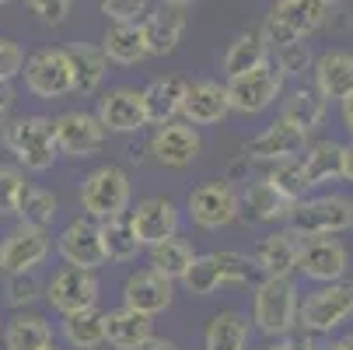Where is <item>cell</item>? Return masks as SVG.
I'll return each instance as SVG.
<instances>
[{
	"instance_id": "obj_4",
	"label": "cell",
	"mask_w": 353,
	"mask_h": 350,
	"mask_svg": "<svg viewBox=\"0 0 353 350\" xmlns=\"http://www.w3.org/2000/svg\"><path fill=\"white\" fill-rule=\"evenodd\" d=\"M350 319H353V284L350 280L319 284L308 298H301V305H297V329L308 333V336L332 333Z\"/></svg>"
},
{
	"instance_id": "obj_39",
	"label": "cell",
	"mask_w": 353,
	"mask_h": 350,
	"mask_svg": "<svg viewBox=\"0 0 353 350\" xmlns=\"http://www.w3.org/2000/svg\"><path fill=\"white\" fill-rule=\"evenodd\" d=\"M179 284H182L185 294H192V298H210V294H217V291L224 287L214 256H196V260L189 263V270L182 273Z\"/></svg>"
},
{
	"instance_id": "obj_54",
	"label": "cell",
	"mask_w": 353,
	"mask_h": 350,
	"mask_svg": "<svg viewBox=\"0 0 353 350\" xmlns=\"http://www.w3.org/2000/svg\"><path fill=\"white\" fill-rule=\"evenodd\" d=\"M322 4H325V8H336V4H343V0H322Z\"/></svg>"
},
{
	"instance_id": "obj_1",
	"label": "cell",
	"mask_w": 353,
	"mask_h": 350,
	"mask_svg": "<svg viewBox=\"0 0 353 350\" xmlns=\"http://www.w3.org/2000/svg\"><path fill=\"white\" fill-rule=\"evenodd\" d=\"M4 144L14 155V165L21 172H49L57 165V140H53V119L49 116H14L4 123Z\"/></svg>"
},
{
	"instance_id": "obj_28",
	"label": "cell",
	"mask_w": 353,
	"mask_h": 350,
	"mask_svg": "<svg viewBox=\"0 0 353 350\" xmlns=\"http://www.w3.org/2000/svg\"><path fill=\"white\" fill-rule=\"evenodd\" d=\"M102 53L109 64L119 67H137L147 60V42L140 21H109L105 39H102Z\"/></svg>"
},
{
	"instance_id": "obj_29",
	"label": "cell",
	"mask_w": 353,
	"mask_h": 350,
	"mask_svg": "<svg viewBox=\"0 0 353 350\" xmlns=\"http://www.w3.org/2000/svg\"><path fill=\"white\" fill-rule=\"evenodd\" d=\"M67 57H70V74H74V91L77 95H94L98 88H102V81L109 74V60L102 53V46L70 42Z\"/></svg>"
},
{
	"instance_id": "obj_14",
	"label": "cell",
	"mask_w": 353,
	"mask_h": 350,
	"mask_svg": "<svg viewBox=\"0 0 353 350\" xmlns=\"http://www.w3.org/2000/svg\"><path fill=\"white\" fill-rule=\"evenodd\" d=\"M308 147V133H301L297 126H290L287 119H273L263 133H256L252 140H245L241 155L245 162H263V165H273V162H287V158H301Z\"/></svg>"
},
{
	"instance_id": "obj_42",
	"label": "cell",
	"mask_w": 353,
	"mask_h": 350,
	"mask_svg": "<svg viewBox=\"0 0 353 350\" xmlns=\"http://www.w3.org/2000/svg\"><path fill=\"white\" fill-rule=\"evenodd\" d=\"M210 256H214V263H217L224 284H248V280H256V277H259L256 263H252V256H245V253L224 249V253H210Z\"/></svg>"
},
{
	"instance_id": "obj_10",
	"label": "cell",
	"mask_w": 353,
	"mask_h": 350,
	"mask_svg": "<svg viewBox=\"0 0 353 350\" xmlns=\"http://www.w3.org/2000/svg\"><path fill=\"white\" fill-rule=\"evenodd\" d=\"M185 211H189L196 228L221 231V228L238 221V193L224 179L221 182H199L185 196Z\"/></svg>"
},
{
	"instance_id": "obj_52",
	"label": "cell",
	"mask_w": 353,
	"mask_h": 350,
	"mask_svg": "<svg viewBox=\"0 0 353 350\" xmlns=\"http://www.w3.org/2000/svg\"><path fill=\"white\" fill-rule=\"evenodd\" d=\"M336 343H339V350H353V329H350L343 340H336Z\"/></svg>"
},
{
	"instance_id": "obj_23",
	"label": "cell",
	"mask_w": 353,
	"mask_h": 350,
	"mask_svg": "<svg viewBox=\"0 0 353 350\" xmlns=\"http://www.w3.org/2000/svg\"><path fill=\"white\" fill-rule=\"evenodd\" d=\"M140 28H143V42H147V57H172L185 35V14H182V8L165 4L158 11H147Z\"/></svg>"
},
{
	"instance_id": "obj_22",
	"label": "cell",
	"mask_w": 353,
	"mask_h": 350,
	"mask_svg": "<svg viewBox=\"0 0 353 350\" xmlns=\"http://www.w3.org/2000/svg\"><path fill=\"white\" fill-rule=\"evenodd\" d=\"M287 214H290V200H283L263 175L252 179L238 193V217L252 224H276V221H287Z\"/></svg>"
},
{
	"instance_id": "obj_58",
	"label": "cell",
	"mask_w": 353,
	"mask_h": 350,
	"mask_svg": "<svg viewBox=\"0 0 353 350\" xmlns=\"http://www.w3.org/2000/svg\"><path fill=\"white\" fill-rule=\"evenodd\" d=\"M46 350H60V347H46Z\"/></svg>"
},
{
	"instance_id": "obj_60",
	"label": "cell",
	"mask_w": 353,
	"mask_h": 350,
	"mask_svg": "<svg viewBox=\"0 0 353 350\" xmlns=\"http://www.w3.org/2000/svg\"><path fill=\"white\" fill-rule=\"evenodd\" d=\"M350 204H353V200H350Z\"/></svg>"
},
{
	"instance_id": "obj_41",
	"label": "cell",
	"mask_w": 353,
	"mask_h": 350,
	"mask_svg": "<svg viewBox=\"0 0 353 350\" xmlns=\"http://www.w3.org/2000/svg\"><path fill=\"white\" fill-rule=\"evenodd\" d=\"M28 189V179L18 165H0V217H14Z\"/></svg>"
},
{
	"instance_id": "obj_7",
	"label": "cell",
	"mask_w": 353,
	"mask_h": 350,
	"mask_svg": "<svg viewBox=\"0 0 353 350\" xmlns=\"http://www.w3.org/2000/svg\"><path fill=\"white\" fill-rule=\"evenodd\" d=\"M21 77H25L28 95L42 98V102L74 95L70 57H67V49H60V46H46V49H35L32 57H25Z\"/></svg>"
},
{
	"instance_id": "obj_34",
	"label": "cell",
	"mask_w": 353,
	"mask_h": 350,
	"mask_svg": "<svg viewBox=\"0 0 353 350\" xmlns=\"http://www.w3.org/2000/svg\"><path fill=\"white\" fill-rule=\"evenodd\" d=\"M98 228H102L105 263H130V260H137V253L143 249V245L137 242L130 211H126V214H116V217H105V221H98Z\"/></svg>"
},
{
	"instance_id": "obj_38",
	"label": "cell",
	"mask_w": 353,
	"mask_h": 350,
	"mask_svg": "<svg viewBox=\"0 0 353 350\" xmlns=\"http://www.w3.org/2000/svg\"><path fill=\"white\" fill-rule=\"evenodd\" d=\"M283 200H290V204H297L301 196L308 193V179H305V168H301V158H287V162H273L263 175Z\"/></svg>"
},
{
	"instance_id": "obj_40",
	"label": "cell",
	"mask_w": 353,
	"mask_h": 350,
	"mask_svg": "<svg viewBox=\"0 0 353 350\" xmlns=\"http://www.w3.org/2000/svg\"><path fill=\"white\" fill-rule=\"evenodd\" d=\"M42 298V280L35 273H8V284H4V302L8 309L14 312H25L32 309Z\"/></svg>"
},
{
	"instance_id": "obj_47",
	"label": "cell",
	"mask_w": 353,
	"mask_h": 350,
	"mask_svg": "<svg viewBox=\"0 0 353 350\" xmlns=\"http://www.w3.org/2000/svg\"><path fill=\"white\" fill-rule=\"evenodd\" d=\"M263 350H315V340L308 333H287V336H276L270 347Z\"/></svg>"
},
{
	"instance_id": "obj_43",
	"label": "cell",
	"mask_w": 353,
	"mask_h": 350,
	"mask_svg": "<svg viewBox=\"0 0 353 350\" xmlns=\"http://www.w3.org/2000/svg\"><path fill=\"white\" fill-rule=\"evenodd\" d=\"M276 67H280V74L283 77H301L305 70H312V49L305 46V42H290V46H280L276 49V60H273Z\"/></svg>"
},
{
	"instance_id": "obj_27",
	"label": "cell",
	"mask_w": 353,
	"mask_h": 350,
	"mask_svg": "<svg viewBox=\"0 0 353 350\" xmlns=\"http://www.w3.org/2000/svg\"><path fill=\"white\" fill-rule=\"evenodd\" d=\"M0 340H4L8 350H46V347H53V326H49L46 315L25 309L4 322Z\"/></svg>"
},
{
	"instance_id": "obj_15",
	"label": "cell",
	"mask_w": 353,
	"mask_h": 350,
	"mask_svg": "<svg viewBox=\"0 0 353 350\" xmlns=\"http://www.w3.org/2000/svg\"><path fill=\"white\" fill-rule=\"evenodd\" d=\"M150 155H154V162L161 168H189L203 155V137H199L196 126L172 119V123L154 130V137H150Z\"/></svg>"
},
{
	"instance_id": "obj_33",
	"label": "cell",
	"mask_w": 353,
	"mask_h": 350,
	"mask_svg": "<svg viewBox=\"0 0 353 350\" xmlns=\"http://www.w3.org/2000/svg\"><path fill=\"white\" fill-rule=\"evenodd\" d=\"M248 333H252L248 319L238 309H224V312H217L207 322L203 350H245L248 347Z\"/></svg>"
},
{
	"instance_id": "obj_50",
	"label": "cell",
	"mask_w": 353,
	"mask_h": 350,
	"mask_svg": "<svg viewBox=\"0 0 353 350\" xmlns=\"http://www.w3.org/2000/svg\"><path fill=\"white\" fill-rule=\"evenodd\" d=\"M339 106H343V126H346V130H350V137H353V91L343 98Z\"/></svg>"
},
{
	"instance_id": "obj_13",
	"label": "cell",
	"mask_w": 353,
	"mask_h": 350,
	"mask_svg": "<svg viewBox=\"0 0 353 350\" xmlns=\"http://www.w3.org/2000/svg\"><path fill=\"white\" fill-rule=\"evenodd\" d=\"M350 270V253L339 238H301L297 273H305L315 284H336Z\"/></svg>"
},
{
	"instance_id": "obj_35",
	"label": "cell",
	"mask_w": 353,
	"mask_h": 350,
	"mask_svg": "<svg viewBox=\"0 0 353 350\" xmlns=\"http://www.w3.org/2000/svg\"><path fill=\"white\" fill-rule=\"evenodd\" d=\"M147 260H150V270H154V273H161V277H168L172 284H179L182 273L189 270V263L196 260V253H192V245H189L185 238L172 235V238H165V242H158V245H150V249H147Z\"/></svg>"
},
{
	"instance_id": "obj_49",
	"label": "cell",
	"mask_w": 353,
	"mask_h": 350,
	"mask_svg": "<svg viewBox=\"0 0 353 350\" xmlns=\"http://www.w3.org/2000/svg\"><path fill=\"white\" fill-rule=\"evenodd\" d=\"M137 350H182L175 340H165V336H150L143 347H137Z\"/></svg>"
},
{
	"instance_id": "obj_21",
	"label": "cell",
	"mask_w": 353,
	"mask_h": 350,
	"mask_svg": "<svg viewBox=\"0 0 353 350\" xmlns=\"http://www.w3.org/2000/svg\"><path fill=\"white\" fill-rule=\"evenodd\" d=\"M231 106H228V91L221 81H189L185 95H182V123L189 126H214L221 119H228Z\"/></svg>"
},
{
	"instance_id": "obj_45",
	"label": "cell",
	"mask_w": 353,
	"mask_h": 350,
	"mask_svg": "<svg viewBox=\"0 0 353 350\" xmlns=\"http://www.w3.org/2000/svg\"><path fill=\"white\" fill-rule=\"evenodd\" d=\"M25 67V49L14 42V39H4L0 35V81L11 84Z\"/></svg>"
},
{
	"instance_id": "obj_11",
	"label": "cell",
	"mask_w": 353,
	"mask_h": 350,
	"mask_svg": "<svg viewBox=\"0 0 353 350\" xmlns=\"http://www.w3.org/2000/svg\"><path fill=\"white\" fill-rule=\"evenodd\" d=\"M98 273L94 270H84V266H63L53 273L42 287V298L49 302V309L60 312V315H70V312H81V309H94L98 305Z\"/></svg>"
},
{
	"instance_id": "obj_6",
	"label": "cell",
	"mask_w": 353,
	"mask_h": 350,
	"mask_svg": "<svg viewBox=\"0 0 353 350\" xmlns=\"http://www.w3.org/2000/svg\"><path fill=\"white\" fill-rule=\"evenodd\" d=\"M130 196H133V186H130V175L119 165H98L81 182L77 200H81V211L88 217L105 221V217H116V214L130 211Z\"/></svg>"
},
{
	"instance_id": "obj_26",
	"label": "cell",
	"mask_w": 353,
	"mask_h": 350,
	"mask_svg": "<svg viewBox=\"0 0 353 350\" xmlns=\"http://www.w3.org/2000/svg\"><path fill=\"white\" fill-rule=\"evenodd\" d=\"M102 333L112 350H137L154 336V322H150V315H140L133 309H116L102 312Z\"/></svg>"
},
{
	"instance_id": "obj_16",
	"label": "cell",
	"mask_w": 353,
	"mask_h": 350,
	"mask_svg": "<svg viewBox=\"0 0 353 350\" xmlns=\"http://www.w3.org/2000/svg\"><path fill=\"white\" fill-rule=\"evenodd\" d=\"M57 253L67 260V266H84V270H98L105 266V249H102V228L94 217H74L60 238H57Z\"/></svg>"
},
{
	"instance_id": "obj_18",
	"label": "cell",
	"mask_w": 353,
	"mask_h": 350,
	"mask_svg": "<svg viewBox=\"0 0 353 350\" xmlns=\"http://www.w3.org/2000/svg\"><path fill=\"white\" fill-rule=\"evenodd\" d=\"M130 221H133V231H137V242L143 249L158 245L172 235H179V224H182V214L175 207V200L168 196H147L130 211Z\"/></svg>"
},
{
	"instance_id": "obj_24",
	"label": "cell",
	"mask_w": 353,
	"mask_h": 350,
	"mask_svg": "<svg viewBox=\"0 0 353 350\" xmlns=\"http://www.w3.org/2000/svg\"><path fill=\"white\" fill-rule=\"evenodd\" d=\"M185 77L182 74H168V77H158L150 81L140 95H143V116H147V126H165L172 123L179 113H182V95H185Z\"/></svg>"
},
{
	"instance_id": "obj_9",
	"label": "cell",
	"mask_w": 353,
	"mask_h": 350,
	"mask_svg": "<svg viewBox=\"0 0 353 350\" xmlns=\"http://www.w3.org/2000/svg\"><path fill=\"white\" fill-rule=\"evenodd\" d=\"M53 253V238L46 228L35 224H14L0 238V273H35Z\"/></svg>"
},
{
	"instance_id": "obj_12",
	"label": "cell",
	"mask_w": 353,
	"mask_h": 350,
	"mask_svg": "<svg viewBox=\"0 0 353 350\" xmlns=\"http://www.w3.org/2000/svg\"><path fill=\"white\" fill-rule=\"evenodd\" d=\"M105 130L91 113L70 109L53 119V140H57V155L60 158H91L105 147Z\"/></svg>"
},
{
	"instance_id": "obj_32",
	"label": "cell",
	"mask_w": 353,
	"mask_h": 350,
	"mask_svg": "<svg viewBox=\"0 0 353 350\" xmlns=\"http://www.w3.org/2000/svg\"><path fill=\"white\" fill-rule=\"evenodd\" d=\"M270 60V42L263 35V28H248L241 35H234V42L228 46V53H224V74L228 81L231 77H241L248 70H256Z\"/></svg>"
},
{
	"instance_id": "obj_19",
	"label": "cell",
	"mask_w": 353,
	"mask_h": 350,
	"mask_svg": "<svg viewBox=\"0 0 353 350\" xmlns=\"http://www.w3.org/2000/svg\"><path fill=\"white\" fill-rule=\"evenodd\" d=\"M94 119L102 123L105 133H137L147 126L143 116V95L140 88H109L102 98H98V113Z\"/></svg>"
},
{
	"instance_id": "obj_56",
	"label": "cell",
	"mask_w": 353,
	"mask_h": 350,
	"mask_svg": "<svg viewBox=\"0 0 353 350\" xmlns=\"http://www.w3.org/2000/svg\"><path fill=\"white\" fill-rule=\"evenodd\" d=\"M4 123H8V113H0V130H4Z\"/></svg>"
},
{
	"instance_id": "obj_51",
	"label": "cell",
	"mask_w": 353,
	"mask_h": 350,
	"mask_svg": "<svg viewBox=\"0 0 353 350\" xmlns=\"http://www.w3.org/2000/svg\"><path fill=\"white\" fill-rule=\"evenodd\" d=\"M343 179L353 182V144H346V151H343Z\"/></svg>"
},
{
	"instance_id": "obj_3",
	"label": "cell",
	"mask_w": 353,
	"mask_h": 350,
	"mask_svg": "<svg viewBox=\"0 0 353 350\" xmlns=\"http://www.w3.org/2000/svg\"><path fill=\"white\" fill-rule=\"evenodd\" d=\"M297 305H301V294L294 280L263 277L256 284V294H252V322L270 340L287 336L297 329Z\"/></svg>"
},
{
	"instance_id": "obj_36",
	"label": "cell",
	"mask_w": 353,
	"mask_h": 350,
	"mask_svg": "<svg viewBox=\"0 0 353 350\" xmlns=\"http://www.w3.org/2000/svg\"><path fill=\"white\" fill-rule=\"evenodd\" d=\"M60 333H63V340H67L74 350H98V347L105 343V333H102V312H98V305H94V309H81V312L63 315Z\"/></svg>"
},
{
	"instance_id": "obj_59",
	"label": "cell",
	"mask_w": 353,
	"mask_h": 350,
	"mask_svg": "<svg viewBox=\"0 0 353 350\" xmlns=\"http://www.w3.org/2000/svg\"><path fill=\"white\" fill-rule=\"evenodd\" d=\"M0 329H4V319H0Z\"/></svg>"
},
{
	"instance_id": "obj_25",
	"label": "cell",
	"mask_w": 353,
	"mask_h": 350,
	"mask_svg": "<svg viewBox=\"0 0 353 350\" xmlns=\"http://www.w3.org/2000/svg\"><path fill=\"white\" fill-rule=\"evenodd\" d=\"M312 74H315V91L325 98V102H343V98L353 91V53L346 49H329L322 53L315 64H312Z\"/></svg>"
},
{
	"instance_id": "obj_46",
	"label": "cell",
	"mask_w": 353,
	"mask_h": 350,
	"mask_svg": "<svg viewBox=\"0 0 353 350\" xmlns=\"http://www.w3.org/2000/svg\"><path fill=\"white\" fill-rule=\"evenodd\" d=\"M25 4L32 8V14H39L42 25H63L74 0H25Z\"/></svg>"
},
{
	"instance_id": "obj_55",
	"label": "cell",
	"mask_w": 353,
	"mask_h": 350,
	"mask_svg": "<svg viewBox=\"0 0 353 350\" xmlns=\"http://www.w3.org/2000/svg\"><path fill=\"white\" fill-rule=\"evenodd\" d=\"M315 350H339V343H329V347H315Z\"/></svg>"
},
{
	"instance_id": "obj_20",
	"label": "cell",
	"mask_w": 353,
	"mask_h": 350,
	"mask_svg": "<svg viewBox=\"0 0 353 350\" xmlns=\"http://www.w3.org/2000/svg\"><path fill=\"white\" fill-rule=\"evenodd\" d=\"M297 253H301V238L283 228V231H270L259 238L252 263H256L259 277H273V280H290L297 273Z\"/></svg>"
},
{
	"instance_id": "obj_31",
	"label": "cell",
	"mask_w": 353,
	"mask_h": 350,
	"mask_svg": "<svg viewBox=\"0 0 353 350\" xmlns=\"http://www.w3.org/2000/svg\"><path fill=\"white\" fill-rule=\"evenodd\" d=\"M343 151H346V144H339V140H315L305 147L301 168H305L308 189L343 179Z\"/></svg>"
},
{
	"instance_id": "obj_8",
	"label": "cell",
	"mask_w": 353,
	"mask_h": 350,
	"mask_svg": "<svg viewBox=\"0 0 353 350\" xmlns=\"http://www.w3.org/2000/svg\"><path fill=\"white\" fill-rule=\"evenodd\" d=\"M283 81H287V77L280 74V67H276L273 60H266L263 67L248 70V74H241V77H231V81L224 84L231 113H241V116H259V113H266L276 98H280Z\"/></svg>"
},
{
	"instance_id": "obj_2",
	"label": "cell",
	"mask_w": 353,
	"mask_h": 350,
	"mask_svg": "<svg viewBox=\"0 0 353 350\" xmlns=\"http://www.w3.org/2000/svg\"><path fill=\"white\" fill-rule=\"evenodd\" d=\"M287 224L297 238H336L353 228V204L350 196L325 193V196H301L290 204Z\"/></svg>"
},
{
	"instance_id": "obj_53",
	"label": "cell",
	"mask_w": 353,
	"mask_h": 350,
	"mask_svg": "<svg viewBox=\"0 0 353 350\" xmlns=\"http://www.w3.org/2000/svg\"><path fill=\"white\" fill-rule=\"evenodd\" d=\"M165 4H172V8H189V4H196V0H165Z\"/></svg>"
},
{
	"instance_id": "obj_37",
	"label": "cell",
	"mask_w": 353,
	"mask_h": 350,
	"mask_svg": "<svg viewBox=\"0 0 353 350\" xmlns=\"http://www.w3.org/2000/svg\"><path fill=\"white\" fill-rule=\"evenodd\" d=\"M57 211H60V200H57L53 189H46V186H28L25 196H21V204H18V214H14V217H21V224L49 228V224H53V217H57Z\"/></svg>"
},
{
	"instance_id": "obj_57",
	"label": "cell",
	"mask_w": 353,
	"mask_h": 350,
	"mask_svg": "<svg viewBox=\"0 0 353 350\" xmlns=\"http://www.w3.org/2000/svg\"><path fill=\"white\" fill-rule=\"evenodd\" d=\"M0 4H14V0H0Z\"/></svg>"
},
{
	"instance_id": "obj_17",
	"label": "cell",
	"mask_w": 353,
	"mask_h": 350,
	"mask_svg": "<svg viewBox=\"0 0 353 350\" xmlns=\"http://www.w3.org/2000/svg\"><path fill=\"white\" fill-rule=\"evenodd\" d=\"M175 302V284L154 270H133L126 280H123V309H133L140 315H161L168 312Z\"/></svg>"
},
{
	"instance_id": "obj_5",
	"label": "cell",
	"mask_w": 353,
	"mask_h": 350,
	"mask_svg": "<svg viewBox=\"0 0 353 350\" xmlns=\"http://www.w3.org/2000/svg\"><path fill=\"white\" fill-rule=\"evenodd\" d=\"M329 18V8L322 0H276L266 14V42L270 46H290V42H305L308 35H315Z\"/></svg>"
},
{
	"instance_id": "obj_48",
	"label": "cell",
	"mask_w": 353,
	"mask_h": 350,
	"mask_svg": "<svg viewBox=\"0 0 353 350\" xmlns=\"http://www.w3.org/2000/svg\"><path fill=\"white\" fill-rule=\"evenodd\" d=\"M14 102H18V95H14V88H11V84H4V81H0V113H11V109H14Z\"/></svg>"
},
{
	"instance_id": "obj_30",
	"label": "cell",
	"mask_w": 353,
	"mask_h": 350,
	"mask_svg": "<svg viewBox=\"0 0 353 350\" xmlns=\"http://www.w3.org/2000/svg\"><path fill=\"white\" fill-rule=\"evenodd\" d=\"M325 113H329L325 98H322L312 84H301V88H294V91L283 98L280 119H287V123L297 126L301 133H315V130L325 123Z\"/></svg>"
},
{
	"instance_id": "obj_44",
	"label": "cell",
	"mask_w": 353,
	"mask_h": 350,
	"mask_svg": "<svg viewBox=\"0 0 353 350\" xmlns=\"http://www.w3.org/2000/svg\"><path fill=\"white\" fill-rule=\"evenodd\" d=\"M98 8L109 21H143L150 0H98Z\"/></svg>"
}]
</instances>
